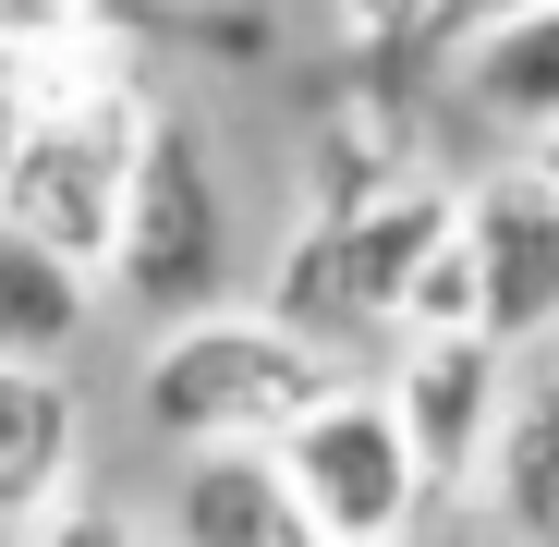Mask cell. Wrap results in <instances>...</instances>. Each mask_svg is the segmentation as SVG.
<instances>
[{"label": "cell", "instance_id": "6da1fadb", "mask_svg": "<svg viewBox=\"0 0 559 547\" xmlns=\"http://www.w3.org/2000/svg\"><path fill=\"white\" fill-rule=\"evenodd\" d=\"M317 390H341L329 341H305L293 317H267V305H207V317H170L146 341L134 414L170 450H219V438H280Z\"/></svg>", "mask_w": 559, "mask_h": 547}, {"label": "cell", "instance_id": "7a4b0ae2", "mask_svg": "<svg viewBox=\"0 0 559 547\" xmlns=\"http://www.w3.org/2000/svg\"><path fill=\"white\" fill-rule=\"evenodd\" d=\"M146 110L158 98L134 73H25V122H13V158H0V219H25L37 243L98 267L110 231H122Z\"/></svg>", "mask_w": 559, "mask_h": 547}, {"label": "cell", "instance_id": "3957f363", "mask_svg": "<svg viewBox=\"0 0 559 547\" xmlns=\"http://www.w3.org/2000/svg\"><path fill=\"white\" fill-rule=\"evenodd\" d=\"M98 281L146 317V329H170V317H207V305H231V281H243V255H231V195H219V158H207V134L182 122V110H146V146H134V182H122V231H110V255H98Z\"/></svg>", "mask_w": 559, "mask_h": 547}, {"label": "cell", "instance_id": "277c9868", "mask_svg": "<svg viewBox=\"0 0 559 547\" xmlns=\"http://www.w3.org/2000/svg\"><path fill=\"white\" fill-rule=\"evenodd\" d=\"M462 195L450 182H390L365 207H317L293 243H280V281H267V317H293L305 341H353V329H402V293L414 267L450 243Z\"/></svg>", "mask_w": 559, "mask_h": 547}, {"label": "cell", "instance_id": "5b68a950", "mask_svg": "<svg viewBox=\"0 0 559 547\" xmlns=\"http://www.w3.org/2000/svg\"><path fill=\"white\" fill-rule=\"evenodd\" d=\"M267 450H280V475H293V499L317 511L329 547H414V523H426V463H414V438H402V414H390L378 378L317 390Z\"/></svg>", "mask_w": 559, "mask_h": 547}, {"label": "cell", "instance_id": "8992f818", "mask_svg": "<svg viewBox=\"0 0 559 547\" xmlns=\"http://www.w3.org/2000/svg\"><path fill=\"white\" fill-rule=\"evenodd\" d=\"M378 390H390L414 463H426V499H450V487H475L487 426L511 402V341H487V329H402V353H390Z\"/></svg>", "mask_w": 559, "mask_h": 547}, {"label": "cell", "instance_id": "52a82bcc", "mask_svg": "<svg viewBox=\"0 0 559 547\" xmlns=\"http://www.w3.org/2000/svg\"><path fill=\"white\" fill-rule=\"evenodd\" d=\"M462 255H475V329L535 353L559 329V182L523 158L462 195Z\"/></svg>", "mask_w": 559, "mask_h": 547}, {"label": "cell", "instance_id": "ba28073f", "mask_svg": "<svg viewBox=\"0 0 559 547\" xmlns=\"http://www.w3.org/2000/svg\"><path fill=\"white\" fill-rule=\"evenodd\" d=\"M158 547H329V535L293 499L267 438H219V450H182V475L158 499Z\"/></svg>", "mask_w": 559, "mask_h": 547}, {"label": "cell", "instance_id": "9c48e42d", "mask_svg": "<svg viewBox=\"0 0 559 547\" xmlns=\"http://www.w3.org/2000/svg\"><path fill=\"white\" fill-rule=\"evenodd\" d=\"M475 499L511 547H559V365H511V402L487 426V463H475Z\"/></svg>", "mask_w": 559, "mask_h": 547}, {"label": "cell", "instance_id": "30bf717a", "mask_svg": "<svg viewBox=\"0 0 559 547\" xmlns=\"http://www.w3.org/2000/svg\"><path fill=\"white\" fill-rule=\"evenodd\" d=\"M73 475H85V402H73V378L0 353V523H37L49 499H73Z\"/></svg>", "mask_w": 559, "mask_h": 547}, {"label": "cell", "instance_id": "8fae6325", "mask_svg": "<svg viewBox=\"0 0 559 547\" xmlns=\"http://www.w3.org/2000/svg\"><path fill=\"white\" fill-rule=\"evenodd\" d=\"M98 329V267L37 243L25 219H0V353L13 365H73Z\"/></svg>", "mask_w": 559, "mask_h": 547}, {"label": "cell", "instance_id": "7c38bea8", "mask_svg": "<svg viewBox=\"0 0 559 547\" xmlns=\"http://www.w3.org/2000/svg\"><path fill=\"white\" fill-rule=\"evenodd\" d=\"M462 49V98H475L499 134H559V0H523V13L475 25V37H450Z\"/></svg>", "mask_w": 559, "mask_h": 547}, {"label": "cell", "instance_id": "4fadbf2b", "mask_svg": "<svg viewBox=\"0 0 559 547\" xmlns=\"http://www.w3.org/2000/svg\"><path fill=\"white\" fill-rule=\"evenodd\" d=\"M25 547H146V535H134V511H110V499H49V511L25 523Z\"/></svg>", "mask_w": 559, "mask_h": 547}, {"label": "cell", "instance_id": "5bb4252c", "mask_svg": "<svg viewBox=\"0 0 559 547\" xmlns=\"http://www.w3.org/2000/svg\"><path fill=\"white\" fill-rule=\"evenodd\" d=\"M61 25H73V0H0V37H13V49L25 37H61Z\"/></svg>", "mask_w": 559, "mask_h": 547}, {"label": "cell", "instance_id": "9a60e30c", "mask_svg": "<svg viewBox=\"0 0 559 547\" xmlns=\"http://www.w3.org/2000/svg\"><path fill=\"white\" fill-rule=\"evenodd\" d=\"M499 13H523V0H438V25H450V37H475V25H499Z\"/></svg>", "mask_w": 559, "mask_h": 547}, {"label": "cell", "instance_id": "2e32d148", "mask_svg": "<svg viewBox=\"0 0 559 547\" xmlns=\"http://www.w3.org/2000/svg\"><path fill=\"white\" fill-rule=\"evenodd\" d=\"M535 170H547V182H559V134H535Z\"/></svg>", "mask_w": 559, "mask_h": 547}, {"label": "cell", "instance_id": "e0dca14e", "mask_svg": "<svg viewBox=\"0 0 559 547\" xmlns=\"http://www.w3.org/2000/svg\"><path fill=\"white\" fill-rule=\"evenodd\" d=\"M73 13H146V0H73Z\"/></svg>", "mask_w": 559, "mask_h": 547}, {"label": "cell", "instance_id": "ac0fdd59", "mask_svg": "<svg viewBox=\"0 0 559 547\" xmlns=\"http://www.w3.org/2000/svg\"><path fill=\"white\" fill-rule=\"evenodd\" d=\"M0 49H13V37H0Z\"/></svg>", "mask_w": 559, "mask_h": 547}]
</instances>
